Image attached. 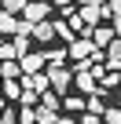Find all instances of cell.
Listing matches in <instances>:
<instances>
[{
  "mask_svg": "<svg viewBox=\"0 0 121 124\" xmlns=\"http://www.w3.org/2000/svg\"><path fill=\"white\" fill-rule=\"evenodd\" d=\"M48 11H51V4H48V0H29V4H26V11H22V22L40 26V22H48Z\"/></svg>",
  "mask_w": 121,
  "mask_h": 124,
  "instance_id": "cell-1",
  "label": "cell"
},
{
  "mask_svg": "<svg viewBox=\"0 0 121 124\" xmlns=\"http://www.w3.org/2000/svg\"><path fill=\"white\" fill-rule=\"evenodd\" d=\"M44 77H48V84H51V91H55V95H63V91L74 84V73H70V70H63V66H51Z\"/></svg>",
  "mask_w": 121,
  "mask_h": 124,
  "instance_id": "cell-2",
  "label": "cell"
},
{
  "mask_svg": "<svg viewBox=\"0 0 121 124\" xmlns=\"http://www.w3.org/2000/svg\"><path fill=\"white\" fill-rule=\"evenodd\" d=\"M84 40H92L95 51H99V47H110V44H114V29H110V26H95L92 33H84Z\"/></svg>",
  "mask_w": 121,
  "mask_h": 124,
  "instance_id": "cell-3",
  "label": "cell"
},
{
  "mask_svg": "<svg viewBox=\"0 0 121 124\" xmlns=\"http://www.w3.org/2000/svg\"><path fill=\"white\" fill-rule=\"evenodd\" d=\"M77 70H81V73L74 77V80H77V88H81V91H88V95H95V77H92V66H88V62H81Z\"/></svg>",
  "mask_w": 121,
  "mask_h": 124,
  "instance_id": "cell-4",
  "label": "cell"
},
{
  "mask_svg": "<svg viewBox=\"0 0 121 124\" xmlns=\"http://www.w3.org/2000/svg\"><path fill=\"white\" fill-rule=\"evenodd\" d=\"M19 66H22V77H33L44 70V55H26V58H19Z\"/></svg>",
  "mask_w": 121,
  "mask_h": 124,
  "instance_id": "cell-5",
  "label": "cell"
},
{
  "mask_svg": "<svg viewBox=\"0 0 121 124\" xmlns=\"http://www.w3.org/2000/svg\"><path fill=\"white\" fill-rule=\"evenodd\" d=\"M106 70H121V37H114V44L106 47Z\"/></svg>",
  "mask_w": 121,
  "mask_h": 124,
  "instance_id": "cell-6",
  "label": "cell"
},
{
  "mask_svg": "<svg viewBox=\"0 0 121 124\" xmlns=\"http://www.w3.org/2000/svg\"><path fill=\"white\" fill-rule=\"evenodd\" d=\"M70 55H74V58H92V55H95V47H92V40H84V37H81V40H74V44H70Z\"/></svg>",
  "mask_w": 121,
  "mask_h": 124,
  "instance_id": "cell-7",
  "label": "cell"
},
{
  "mask_svg": "<svg viewBox=\"0 0 121 124\" xmlns=\"http://www.w3.org/2000/svg\"><path fill=\"white\" fill-rule=\"evenodd\" d=\"M33 40H40V44H48L51 37H55V26L51 22H40V26H33V33H29Z\"/></svg>",
  "mask_w": 121,
  "mask_h": 124,
  "instance_id": "cell-8",
  "label": "cell"
},
{
  "mask_svg": "<svg viewBox=\"0 0 121 124\" xmlns=\"http://www.w3.org/2000/svg\"><path fill=\"white\" fill-rule=\"evenodd\" d=\"M84 109H92V117H99V120H103V113H106V106H103V91H95V95H88V102H84Z\"/></svg>",
  "mask_w": 121,
  "mask_h": 124,
  "instance_id": "cell-9",
  "label": "cell"
},
{
  "mask_svg": "<svg viewBox=\"0 0 121 124\" xmlns=\"http://www.w3.org/2000/svg\"><path fill=\"white\" fill-rule=\"evenodd\" d=\"M19 77H22L19 62H0V80H19Z\"/></svg>",
  "mask_w": 121,
  "mask_h": 124,
  "instance_id": "cell-10",
  "label": "cell"
},
{
  "mask_svg": "<svg viewBox=\"0 0 121 124\" xmlns=\"http://www.w3.org/2000/svg\"><path fill=\"white\" fill-rule=\"evenodd\" d=\"M26 4H29V0H0V11H4V15H22Z\"/></svg>",
  "mask_w": 121,
  "mask_h": 124,
  "instance_id": "cell-11",
  "label": "cell"
},
{
  "mask_svg": "<svg viewBox=\"0 0 121 124\" xmlns=\"http://www.w3.org/2000/svg\"><path fill=\"white\" fill-rule=\"evenodd\" d=\"M0 95H4V102H8V99H22V84H19V80H4Z\"/></svg>",
  "mask_w": 121,
  "mask_h": 124,
  "instance_id": "cell-12",
  "label": "cell"
},
{
  "mask_svg": "<svg viewBox=\"0 0 121 124\" xmlns=\"http://www.w3.org/2000/svg\"><path fill=\"white\" fill-rule=\"evenodd\" d=\"M55 120H59V113H51V109H44V106L33 109V124H55Z\"/></svg>",
  "mask_w": 121,
  "mask_h": 124,
  "instance_id": "cell-13",
  "label": "cell"
},
{
  "mask_svg": "<svg viewBox=\"0 0 121 124\" xmlns=\"http://www.w3.org/2000/svg\"><path fill=\"white\" fill-rule=\"evenodd\" d=\"M0 62H19V51L11 40H0Z\"/></svg>",
  "mask_w": 121,
  "mask_h": 124,
  "instance_id": "cell-14",
  "label": "cell"
},
{
  "mask_svg": "<svg viewBox=\"0 0 121 124\" xmlns=\"http://www.w3.org/2000/svg\"><path fill=\"white\" fill-rule=\"evenodd\" d=\"M63 58H66L63 47H48V51H44V62H51V66H63Z\"/></svg>",
  "mask_w": 121,
  "mask_h": 124,
  "instance_id": "cell-15",
  "label": "cell"
},
{
  "mask_svg": "<svg viewBox=\"0 0 121 124\" xmlns=\"http://www.w3.org/2000/svg\"><path fill=\"white\" fill-rule=\"evenodd\" d=\"M51 26H55V37H63V40L74 44V29H70V22H51Z\"/></svg>",
  "mask_w": 121,
  "mask_h": 124,
  "instance_id": "cell-16",
  "label": "cell"
},
{
  "mask_svg": "<svg viewBox=\"0 0 121 124\" xmlns=\"http://www.w3.org/2000/svg\"><path fill=\"white\" fill-rule=\"evenodd\" d=\"M59 102H63V99H59L55 91H48V95H40V106H44V109H51V113L59 109Z\"/></svg>",
  "mask_w": 121,
  "mask_h": 124,
  "instance_id": "cell-17",
  "label": "cell"
},
{
  "mask_svg": "<svg viewBox=\"0 0 121 124\" xmlns=\"http://www.w3.org/2000/svg\"><path fill=\"white\" fill-rule=\"evenodd\" d=\"M11 44H15V51H19V58H26V55H29V37H15Z\"/></svg>",
  "mask_w": 121,
  "mask_h": 124,
  "instance_id": "cell-18",
  "label": "cell"
},
{
  "mask_svg": "<svg viewBox=\"0 0 121 124\" xmlns=\"http://www.w3.org/2000/svg\"><path fill=\"white\" fill-rule=\"evenodd\" d=\"M103 124H121V109H117V106L106 109V113H103Z\"/></svg>",
  "mask_w": 121,
  "mask_h": 124,
  "instance_id": "cell-19",
  "label": "cell"
},
{
  "mask_svg": "<svg viewBox=\"0 0 121 124\" xmlns=\"http://www.w3.org/2000/svg\"><path fill=\"white\" fill-rule=\"evenodd\" d=\"M0 124H19V113L15 109H4V113H0Z\"/></svg>",
  "mask_w": 121,
  "mask_h": 124,
  "instance_id": "cell-20",
  "label": "cell"
},
{
  "mask_svg": "<svg viewBox=\"0 0 121 124\" xmlns=\"http://www.w3.org/2000/svg\"><path fill=\"white\" fill-rule=\"evenodd\" d=\"M19 124H33V109H29V106L19 109Z\"/></svg>",
  "mask_w": 121,
  "mask_h": 124,
  "instance_id": "cell-21",
  "label": "cell"
},
{
  "mask_svg": "<svg viewBox=\"0 0 121 124\" xmlns=\"http://www.w3.org/2000/svg\"><path fill=\"white\" fill-rule=\"evenodd\" d=\"M106 11H110L114 18H121V0H106Z\"/></svg>",
  "mask_w": 121,
  "mask_h": 124,
  "instance_id": "cell-22",
  "label": "cell"
},
{
  "mask_svg": "<svg viewBox=\"0 0 121 124\" xmlns=\"http://www.w3.org/2000/svg\"><path fill=\"white\" fill-rule=\"evenodd\" d=\"M63 106H66V109H84V102H81V99H63Z\"/></svg>",
  "mask_w": 121,
  "mask_h": 124,
  "instance_id": "cell-23",
  "label": "cell"
},
{
  "mask_svg": "<svg viewBox=\"0 0 121 124\" xmlns=\"http://www.w3.org/2000/svg\"><path fill=\"white\" fill-rule=\"evenodd\" d=\"M81 8H106V0H81Z\"/></svg>",
  "mask_w": 121,
  "mask_h": 124,
  "instance_id": "cell-24",
  "label": "cell"
},
{
  "mask_svg": "<svg viewBox=\"0 0 121 124\" xmlns=\"http://www.w3.org/2000/svg\"><path fill=\"white\" fill-rule=\"evenodd\" d=\"M81 124H103V120H99V117H92V113H84V120H81Z\"/></svg>",
  "mask_w": 121,
  "mask_h": 124,
  "instance_id": "cell-25",
  "label": "cell"
},
{
  "mask_svg": "<svg viewBox=\"0 0 121 124\" xmlns=\"http://www.w3.org/2000/svg\"><path fill=\"white\" fill-rule=\"evenodd\" d=\"M110 29H114V37H121V18H114V26H110Z\"/></svg>",
  "mask_w": 121,
  "mask_h": 124,
  "instance_id": "cell-26",
  "label": "cell"
},
{
  "mask_svg": "<svg viewBox=\"0 0 121 124\" xmlns=\"http://www.w3.org/2000/svg\"><path fill=\"white\" fill-rule=\"evenodd\" d=\"M55 124H77V120H74V117H59Z\"/></svg>",
  "mask_w": 121,
  "mask_h": 124,
  "instance_id": "cell-27",
  "label": "cell"
},
{
  "mask_svg": "<svg viewBox=\"0 0 121 124\" xmlns=\"http://www.w3.org/2000/svg\"><path fill=\"white\" fill-rule=\"evenodd\" d=\"M55 4H59V8H63V11H66V8H70V0H55Z\"/></svg>",
  "mask_w": 121,
  "mask_h": 124,
  "instance_id": "cell-28",
  "label": "cell"
},
{
  "mask_svg": "<svg viewBox=\"0 0 121 124\" xmlns=\"http://www.w3.org/2000/svg\"><path fill=\"white\" fill-rule=\"evenodd\" d=\"M4 109H8V106H4V99H0V113H4Z\"/></svg>",
  "mask_w": 121,
  "mask_h": 124,
  "instance_id": "cell-29",
  "label": "cell"
},
{
  "mask_svg": "<svg viewBox=\"0 0 121 124\" xmlns=\"http://www.w3.org/2000/svg\"><path fill=\"white\" fill-rule=\"evenodd\" d=\"M0 88H4V80H0Z\"/></svg>",
  "mask_w": 121,
  "mask_h": 124,
  "instance_id": "cell-30",
  "label": "cell"
},
{
  "mask_svg": "<svg viewBox=\"0 0 121 124\" xmlns=\"http://www.w3.org/2000/svg\"><path fill=\"white\" fill-rule=\"evenodd\" d=\"M117 109H121V106H117Z\"/></svg>",
  "mask_w": 121,
  "mask_h": 124,
  "instance_id": "cell-31",
  "label": "cell"
}]
</instances>
